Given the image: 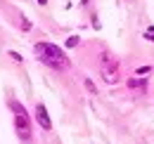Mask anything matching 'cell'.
I'll return each mask as SVG.
<instances>
[{"label": "cell", "instance_id": "cell-1", "mask_svg": "<svg viewBox=\"0 0 154 144\" xmlns=\"http://www.w3.org/2000/svg\"><path fill=\"white\" fill-rule=\"evenodd\" d=\"M33 52H36V57H38L45 66H50V69H55V71H66V69L71 66V62H69V57L64 54V50H62L59 45H55V43H36Z\"/></svg>", "mask_w": 154, "mask_h": 144}, {"label": "cell", "instance_id": "cell-2", "mask_svg": "<svg viewBox=\"0 0 154 144\" xmlns=\"http://www.w3.org/2000/svg\"><path fill=\"white\" fill-rule=\"evenodd\" d=\"M100 71H102L104 83L114 85V83H119V78H121V64H119V59H116L114 54L102 52L100 54Z\"/></svg>", "mask_w": 154, "mask_h": 144}, {"label": "cell", "instance_id": "cell-3", "mask_svg": "<svg viewBox=\"0 0 154 144\" xmlns=\"http://www.w3.org/2000/svg\"><path fill=\"white\" fill-rule=\"evenodd\" d=\"M14 130H17V135L24 142H29L31 140V121H29V116L14 113Z\"/></svg>", "mask_w": 154, "mask_h": 144}, {"label": "cell", "instance_id": "cell-4", "mask_svg": "<svg viewBox=\"0 0 154 144\" xmlns=\"http://www.w3.org/2000/svg\"><path fill=\"white\" fill-rule=\"evenodd\" d=\"M36 121H38V125L43 128V130H52V121H50L48 109L43 106V104H38V106H36Z\"/></svg>", "mask_w": 154, "mask_h": 144}, {"label": "cell", "instance_id": "cell-5", "mask_svg": "<svg viewBox=\"0 0 154 144\" xmlns=\"http://www.w3.org/2000/svg\"><path fill=\"white\" fill-rule=\"evenodd\" d=\"M126 85H128V88H131V90H147V80H145V78H140V76H137V78H128V83H126Z\"/></svg>", "mask_w": 154, "mask_h": 144}, {"label": "cell", "instance_id": "cell-6", "mask_svg": "<svg viewBox=\"0 0 154 144\" xmlns=\"http://www.w3.org/2000/svg\"><path fill=\"white\" fill-rule=\"evenodd\" d=\"M10 109H12L14 113H21V116H29V113H26V109L21 106L19 102H17V99H10Z\"/></svg>", "mask_w": 154, "mask_h": 144}, {"label": "cell", "instance_id": "cell-7", "mask_svg": "<svg viewBox=\"0 0 154 144\" xmlns=\"http://www.w3.org/2000/svg\"><path fill=\"white\" fill-rule=\"evenodd\" d=\"M83 85L88 88V92H90V94H97V88H95V83H93L90 78H85V80H83Z\"/></svg>", "mask_w": 154, "mask_h": 144}, {"label": "cell", "instance_id": "cell-8", "mask_svg": "<svg viewBox=\"0 0 154 144\" xmlns=\"http://www.w3.org/2000/svg\"><path fill=\"white\" fill-rule=\"evenodd\" d=\"M78 43H81V38H78V36H71L69 40H66V47H76Z\"/></svg>", "mask_w": 154, "mask_h": 144}, {"label": "cell", "instance_id": "cell-9", "mask_svg": "<svg viewBox=\"0 0 154 144\" xmlns=\"http://www.w3.org/2000/svg\"><path fill=\"white\" fill-rule=\"evenodd\" d=\"M149 71H152L149 66H140V69L135 71V76H140V78H142V76H147V73H149Z\"/></svg>", "mask_w": 154, "mask_h": 144}, {"label": "cell", "instance_id": "cell-10", "mask_svg": "<svg viewBox=\"0 0 154 144\" xmlns=\"http://www.w3.org/2000/svg\"><path fill=\"white\" fill-rule=\"evenodd\" d=\"M142 38H145V40H149V43H154V26H152V28H147V33H145Z\"/></svg>", "mask_w": 154, "mask_h": 144}, {"label": "cell", "instance_id": "cell-11", "mask_svg": "<svg viewBox=\"0 0 154 144\" xmlns=\"http://www.w3.org/2000/svg\"><path fill=\"white\" fill-rule=\"evenodd\" d=\"M10 57H12V59H14V62H21V59H24V57H21L19 52H10Z\"/></svg>", "mask_w": 154, "mask_h": 144}, {"label": "cell", "instance_id": "cell-12", "mask_svg": "<svg viewBox=\"0 0 154 144\" xmlns=\"http://www.w3.org/2000/svg\"><path fill=\"white\" fill-rule=\"evenodd\" d=\"M45 2H48V0H38V5H45Z\"/></svg>", "mask_w": 154, "mask_h": 144}, {"label": "cell", "instance_id": "cell-13", "mask_svg": "<svg viewBox=\"0 0 154 144\" xmlns=\"http://www.w3.org/2000/svg\"><path fill=\"white\" fill-rule=\"evenodd\" d=\"M81 2H83V5H88V2H90V0H81Z\"/></svg>", "mask_w": 154, "mask_h": 144}]
</instances>
